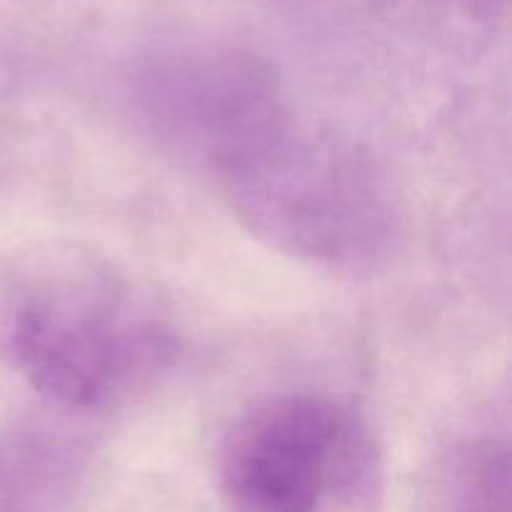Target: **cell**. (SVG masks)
I'll use <instances>...</instances> for the list:
<instances>
[{"instance_id":"6","label":"cell","mask_w":512,"mask_h":512,"mask_svg":"<svg viewBox=\"0 0 512 512\" xmlns=\"http://www.w3.org/2000/svg\"><path fill=\"white\" fill-rule=\"evenodd\" d=\"M458 512H512L508 453L490 450L473 465Z\"/></svg>"},{"instance_id":"3","label":"cell","mask_w":512,"mask_h":512,"mask_svg":"<svg viewBox=\"0 0 512 512\" xmlns=\"http://www.w3.org/2000/svg\"><path fill=\"white\" fill-rule=\"evenodd\" d=\"M228 512H330L368 503L378 483L360 420L323 395H278L225 435L218 463Z\"/></svg>"},{"instance_id":"5","label":"cell","mask_w":512,"mask_h":512,"mask_svg":"<svg viewBox=\"0 0 512 512\" xmlns=\"http://www.w3.org/2000/svg\"><path fill=\"white\" fill-rule=\"evenodd\" d=\"M93 448L43 418L0 428V512H68L88 480Z\"/></svg>"},{"instance_id":"7","label":"cell","mask_w":512,"mask_h":512,"mask_svg":"<svg viewBox=\"0 0 512 512\" xmlns=\"http://www.w3.org/2000/svg\"><path fill=\"white\" fill-rule=\"evenodd\" d=\"M440 3L458 5V8L468 10L470 15H478V18H490V15H498L508 5V0H440Z\"/></svg>"},{"instance_id":"4","label":"cell","mask_w":512,"mask_h":512,"mask_svg":"<svg viewBox=\"0 0 512 512\" xmlns=\"http://www.w3.org/2000/svg\"><path fill=\"white\" fill-rule=\"evenodd\" d=\"M133 110L165 153L218 183L295 123L273 73L225 48L153 55L133 78Z\"/></svg>"},{"instance_id":"2","label":"cell","mask_w":512,"mask_h":512,"mask_svg":"<svg viewBox=\"0 0 512 512\" xmlns=\"http://www.w3.org/2000/svg\"><path fill=\"white\" fill-rule=\"evenodd\" d=\"M173 333L108 275L43 273L0 310V355L43 398L98 408L145 388L175 358Z\"/></svg>"},{"instance_id":"1","label":"cell","mask_w":512,"mask_h":512,"mask_svg":"<svg viewBox=\"0 0 512 512\" xmlns=\"http://www.w3.org/2000/svg\"><path fill=\"white\" fill-rule=\"evenodd\" d=\"M220 188L255 238L328 273L373 278L403 248V208L383 165L298 120Z\"/></svg>"}]
</instances>
